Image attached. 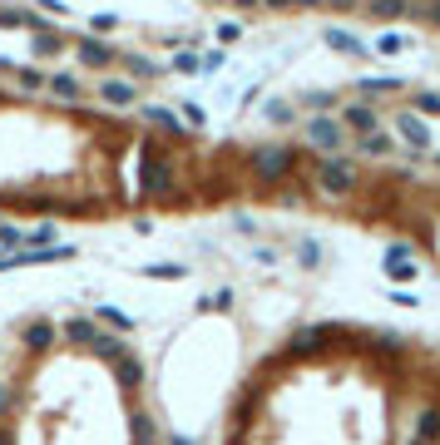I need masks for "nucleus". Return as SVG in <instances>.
<instances>
[{
    "instance_id": "f257e3e1",
    "label": "nucleus",
    "mask_w": 440,
    "mask_h": 445,
    "mask_svg": "<svg viewBox=\"0 0 440 445\" xmlns=\"http://www.w3.org/2000/svg\"><path fill=\"white\" fill-rule=\"evenodd\" d=\"M431 356L366 322L302 327L242 371L218 445H406Z\"/></svg>"
},
{
    "instance_id": "f03ea898",
    "label": "nucleus",
    "mask_w": 440,
    "mask_h": 445,
    "mask_svg": "<svg viewBox=\"0 0 440 445\" xmlns=\"http://www.w3.org/2000/svg\"><path fill=\"white\" fill-rule=\"evenodd\" d=\"M0 445H168L144 356L85 312H30L0 346Z\"/></svg>"
},
{
    "instance_id": "7ed1b4c3",
    "label": "nucleus",
    "mask_w": 440,
    "mask_h": 445,
    "mask_svg": "<svg viewBox=\"0 0 440 445\" xmlns=\"http://www.w3.org/2000/svg\"><path fill=\"white\" fill-rule=\"evenodd\" d=\"M406 445H440V356H431V366H426L416 426H411V441Z\"/></svg>"
},
{
    "instance_id": "20e7f679",
    "label": "nucleus",
    "mask_w": 440,
    "mask_h": 445,
    "mask_svg": "<svg viewBox=\"0 0 440 445\" xmlns=\"http://www.w3.org/2000/svg\"><path fill=\"white\" fill-rule=\"evenodd\" d=\"M312 139H317L322 149H341V129H336V124H327V119H322V124H312Z\"/></svg>"
},
{
    "instance_id": "39448f33",
    "label": "nucleus",
    "mask_w": 440,
    "mask_h": 445,
    "mask_svg": "<svg viewBox=\"0 0 440 445\" xmlns=\"http://www.w3.org/2000/svg\"><path fill=\"white\" fill-rule=\"evenodd\" d=\"M346 119H351L356 129H371V109H351V114H346Z\"/></svg>"
},
{
    "instance_id": "423d86ee",
    "label": "nucleus",
    "mask_w": 440,
    "mask_h": 445,
    "mask_svg": "<svg viewBox=\"0 0 440 445\" xmlns=\"http://www.w3.org/2000/svg\"><path fill=\"white\" fill-rule=\"evenodd\" d=\"M436 20H440V0H436Z\"/></svg>"
}]
</instances>
